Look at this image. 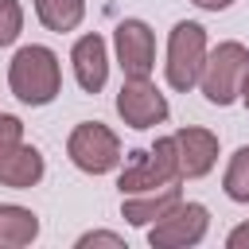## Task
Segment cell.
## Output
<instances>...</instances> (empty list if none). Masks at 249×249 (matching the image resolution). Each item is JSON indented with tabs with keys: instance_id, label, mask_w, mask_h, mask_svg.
Listing matches in <instances>:
<instances>
[{
	"instance_id": "1",
	"label": "cell",
	"mask_w": 249,
	"mask_h": 249,
	"mask_svg": "<svg viewBox=\"0 0 249 249\" xmlns=\"http://www.w3.org/2000/svg\"><path fill=\"white\" fill-rule=\"evenodd\" d=\"M8 86L23 105H51L62 89V66L58 54L43 43L19 47L12 66H8Z\"/></svg>"
},
{
	"instance_id": "2",
	"label": "cell",
	"mask_w": 249,
	"mask_h": 249,
	"mask_svg": "<svg viewBox=\"0 0 249 249\" xmlns=\"http://www.w3.org/2000/svg\"><path fill=\"white\" fill-rule=\"evenodd\" d=\"M245 78H249V47H245V43L226 39V43H218L214 51H206L198 86H202V93H206L210 105H233V101L241 97Z\"/></svg>"
},
{
	"instance_id": "3",
	"label": "cell",
	"mask_w": 249,
	"mask_h": 249,
	"mask_svg": "<svg viewBox=\"0 0 249 249\" xmlns=\"http://www.w3.org/2000/svg\"><path fill=\"white\" fill-rule=\"evenodd\" d=\"M202 62H206V27L195 23V19L175 23L171 39H167V86L179 89V93L195 89Z\"/></svg>"
},
{
	"instance_id": "4",
	"label": "cell",
	"mask_w": 249,
	"mask_h": 249,
	"mask_svg": "<svg viewBox=\"0 0 249 249\" xmlns=\"http://www.w3.org/2000/svg\"><path fill=\"white\" fill-rule=\"evenodd\" d=\"M66 156L86 175H109L121 163V140H117V132L109 124L82 121V124H74V132L66 140Z\"/></svg>"
},
{
	"instance_id": "5",
	"label": "cell",
	"mask_w": 249,
	"mask_h": 249,
	"mask_svg": "<svg viewBox=\"0 0 249 249\" xmlns=\"http://www.w3.org/2000/svg\"><path fill=\"white\" fill-rule=\"evenodd\" d=\"M179 179V167H175V144L171 136L156 140L152 148H140L132 152V160L124 163V171L117 175V187L121 195H144V191H156V187H167Z\"/></svg>"
},
{
	"instance_id": "6",
	"label": "cell",
	"mask_w": 249,
	"mask_h": 249,
	"mask_svg": "<svg viewBox=\"0 0 249 249\" xmlns=\"http://www.w3.org/2000/svg\"><path fill=\"white\" fill-rule=\"evenodd\" d=\"M210 230V210L202 202H175L160 222L148 226V245L152 249H187L198 245Z\"/></svg>"
},
{
	"instance_id": "7",
	"label": "cell",
	"mask_w": 249,
	"mask_h": 249,
	"mask_svg": "<svg viewBox=\"0 0 249 249\" xmlns=\"http://www.w3.org/2000/svg\"><path fill=\"white\" fill-rule=\"evenodd\" d=\"M117 113L128 128L144 132V128H156L167 121V97L156 89L152 78H124L121 93H117Z\"/></svg>"
},
{
	"instance_id": "8",
	"label": "cell",
	"mask_w": 249,
	"mask_h": 249,
	"mask_svg": "<svg viewBox=\"0 0 249 249\" xmlns=\"http://www.w3.org/2000/svg\"><path fill=\"white\" fill-rule=\"evenodd\" d=\"M113 43H117V62H121L124 78H152L156 35L144 19H121L113 31Z\"/></svg>"
},
{
	"instance_id": "9",
	"label": "cell",
	"mask_w": 249,
	"mask_h": 249,
	"mask_svg": "<svg viewBox=\"0 0 249 249\" xmlns=\"http://www.w3.org/2000/svg\"><path fill=\"white\" fill-rule=\"evenodd\" d=\"M171 144H175V167H179V179H202L214 163H218V136L210 128H179L171 132Z\"/></svg>"
},
{
	"instance_id": "10",
	"label": "cell",
	"mask_w": 249,
	"mask_h": 249,
	"mask_svg": "<svg viewBox=\"0 0 249 249\" xmlns=\"http://www.w3.org/2000/svg\"><path fill=\"white\" fill-rule=\"evenodd\" d=\"M70 62H74V78L86 93H97L105 82H109V47L97 31L82 35L70 51Z\"/></svg>"
},
{
	"instance_id": "11",
	"label": "cell",
	"mask_w": 249,
	"mask_h": 249,
	"mask_svg": "<svg viewBox=\"0 0 249 249\" xmlns=\"http://www.w3.org/2000/svg\"><path fill=\"white\" fill-rule=\"evenodd\" d=\"M179 187L167 183V187H156V191H144V195H121V218L128 226H152L160 222L175 202H179Z\"/></svg>"
},
{
	"instance_id": "12",
	"label": "cell",
	"mask_w": 249,
	"mask_h": 249,
	"mask_svg": "<svg viewBox=\"0 0 249 249\" xmlns=\"http://www.w3.org/2000/svg\"><path fill=\"white\" fill-rule=\"evenodd\" d=\"M47 163H43V152L31 148V144H16L12 152L0 156V187H12V191H31L39 179H43Z\"/></svg>"
},
{
	"instance_id": "13",
	"label": "cell",
	"mask_w": 249,
	"mask_h": 249,
	"mask_svg": "<svg viewBox=\"0 0 249 249\" xmlns=\"http://www.w3.org/2000/svg\"><path fill=\"white\" fill-rule=\"evenodd\" d=\"M39 237V218L27 206L0 202V249H23Z\"/></svg>"
},
{
	"instance_id": "14",
	"label": "cell",
	"mask_w": 249,
	"mask_h": 249,
	"mask_svg": "<svg viewBox=\"0 0 249 249\" xmlns=\"http://www.w3.org/2000/svg\"><path fill=\"white\" fill-rule=\"evenodd\" d=\"M35 16L47 31L62 35V31H74L86 16V0H35Z\"/></svg>"
},
{
	"instance_id": "15",
	"label": "cell",
	"mask_w": 249,
	"mask_h": 249,
	"mask_svg": "<svg viewBox=\"0 0 249 249\" xmlns=\"http://www.w3.org/2000/svg\"><path fill=\"white\" fill-rule=\"evenodd\" d=\"M222 191H226L233 202H245V206H249V144L230 156L226 175H222Z\"/></svg>"
},
{
	"instance_id": "16",
	"label": "cell",
	"mask_w": 249,
	"mask_h": 249,
	"mask_svg": "<svg viewBox=\"0 0 249 249\" xmlns=\"http://www.w3.org/2000/svg\"><path fill=\"white\" fill-rule=\"evenodd\" d=\"M23 31V8L19 0H0V47H12Z\"/></svg>"
},
{
	"instance_id": "17",
	"label": "cell",
	"mask_w": 249,
	"mask_h": 249,
	"mask_svg": "<svg viewBox=\"0 0 249 249\" xmlns=\"http://www.w3.org/2000/svg\"><path fill=\"white\" fill-rule=\"evenodd\" d=\"M16 144H23V121L12 113H0V156L12 152Z\"/></svg>"
},
{
	"instance_id": "18",
	"label": "cell",
	"mask_w": 249,
	"mask_h": 249,
	"mask_svg": "<svg viewBox=\"0 0 249 249\" xmlns=\"http://www.w3.org/2000/svg\"><path fill=\"white\" fill-rule=\"evenodd\" d=\"M89 245H117V249H124V237L121 233H109V230H93V233H82L78 237V249H89Z\"/></svg>"
},
{
	"instance_id": "19",
	"label": "cell",
	"mask_w": 249,
	"mask_h": 249,
	"mask_svg": "<svg viewBox=\"0 0 249 249\" xmlns=\"http://www.w3.org/2000/svg\"><path fill=\"white\" fill-rule=\"evenodd\" d=\"M226 245H230V249H249V222H241L237 230H230Z\"/></svg>"
},
{
	"instance_id": "20",
	"label": "cell",
	"mask_w": 249,
	"mask_h": 249,
	"mask_svg": "<svg viewBox=\"0 0 249 249\" xmlns=\"http://www.w3.org/2000/svg\"><path fill=\"white\" fill-rule=\"evenodd\" d=\"M191 4H198L202 12H226V8L233 4V0H191Z\"/></svg>"
},
{
	"instance_id": "21",
	"label": "cell",
	"mask_w": 249,
	"mask_h": 249,
	"mask_svg": "<svg viewBox=\"0 0 249 249\" xmlns=\"http://www.w3.org/2000/svg\"><path fill=\"white\" fill-rule=\"evenodd\" d=\"M241 101H245V109H249V78H245V86H241Z\"/></svg>"
}]
</instances>
